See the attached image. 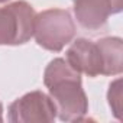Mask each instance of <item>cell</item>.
<instances>
[{
    "label": "cell",
    "instance_id": "obj_1",
    "mask_svg": "<svg viewBox=\"0 0 123 123\" xmlns=\"http://www.w3.org/2000/svg\"><path fill=\"white\" fill-rule=\"evenodd\" d=\"M43 84L55 104L59 120H86L88 113V98L83 90L81 74L68 64L65 58H54L46 65Z\"/></svg>",
    "mask_w": 123,
    "mask_h": 123
},
{
    "label": "cell",
    "instance_id": "obj_2",
    "mask_svg": "<svg viewBox=\"0 0 123 123\" xmlns=\"http://www.w3.org/2000/svg\"><path fill=\"white\" fill-rule=\"evenodd\" d=\"M33 36L46 51L59 52L75 36V23L68 10L46 9L35 15Z\"/></svg>",
    "mask_w": 123,
    "mask_h": 123
},
{
    "label": "cell",
    "instance_id": "obj_3",
    "mask_svg": "<svg viewBox=\"0 0 123 123\" xmlns=\"http://www.w3.org/2000/svg\"><path fill=\"white\" fill-rule=\"evenodd\" d=\"M35 10L25 2L9 3L0 7V45H23L33 36Z\"/></svg>",
    "mask_w": 123,
    "mask_h": 123
},
{
    "label": "cell",
    "instance_id": "obj_4",
    "mask_svg": "<svg viewBox=\"0 0 123 123\" xmlns=\"http://www.w3.org/2000/svg\"><path fill=\"white\" fill-rule=\"evenodd\" d=\"M7 111L12 123H51L56 119V109L52 98L39 90L16 98Z\"/></svg>",
    "mask_w": 123,
    "mask_h": 123
},
{
    "label": "cell",
    "instance_id": "obj_5",
    "mask_svg": "<svg viewBox=\"0 0 123 123\" xmlns=\"http://www.w3.org/2000/svg\"><path fill=\"white\" fill-rule=\"evenodd\" d=\"M123 9L122 0H74V15L81 28L87 31H98L110 15H116Z\"/></svg>",
    "mask_w": 123,
    "mask_h": 123
},
{
    "label": "cell",
    "instance_id": "obj_6",
    "mask_svg": "<svg viewBox=\"0 0 123 123\" xmlns=\"http://www.w3.org/2000/svg\"><path fill=\"white\" fill-rule=\"evenodd\" d=\"M65 59L80 74H86L88 77L101 75L103 71L101 54L97 42L94 41H90L87 38L75 39L67 49Z\"/></svg>",
    "mask_w": 123,
    "mask_h": 123
},
{
    "label": "cell",
    "instance_id": "obj_7",
    "mask_svg": "<svg viewBox=\"0 0 123 123\" xmlns=\"http://www.w3.org/2000/svg\"><path fill=\"white\" fill-rule=\"evenodd\" d=\"M100 54L103 71L101 75H119L123 71V42L117 36H106L96 41Z\"/></svg>",
    "mask_w": 123,
    "mask_h": 123
},
{
    "label": "cell",
    "instance_id": "obj_8",
    "mask_svg": "<svg viewBox=\"0 0 123 123\" xmlns=\"http://www.w3.org/2000/svg\"><path fill=\"white\" fill-rule=\"evenodd\" d=\"M107 100L114 117L122 119V80L120 78H117L110 84L107 91Z\"/></svg>",
    "mask_w": 123,
    "mask_h": 123
},
{
    "label": "cell",
    "instance_id": "obj_9",
    "mask_svg": "<svg viewBox=\"0 0 123 123\" xmlns=\"http://www.w3.org/2000/svg\"><path fill=\"white\" fill-rule=\"evenodd\" d=\"M0 122H3V106L0 103Z\"/></svg>",
    "mask_w": 123,
    "mask_h": 123
},
{
    "label": "cell",
    "instance_id": "obj_10",
    "mask_svg": "<svg viewBox=\"0 0 123 123\" xmlns=\"http://www.w3.org/2000/svg\"><path fill=\"white\" fill-rule=\"evenodd\" d=\"M5 2H9V0H0V3H5Z\"/></svg>",
    "mask_w": 123,
    "mask_h": 123
},
{
    "label": "cell",
    "instance_id": "obj_11",
    "mask_svg": "<svg viewBox=\"0 0 123 123\" xmlns=\"http://www.w3.org/2000/svg\"><path fill=\"white\" fill-rule=\"evenodd\" d=\"M73 2H74V0H73Z\"/></svg>",
    "mask_w": 123,
    "mask_h": 123
}]
</instances>
